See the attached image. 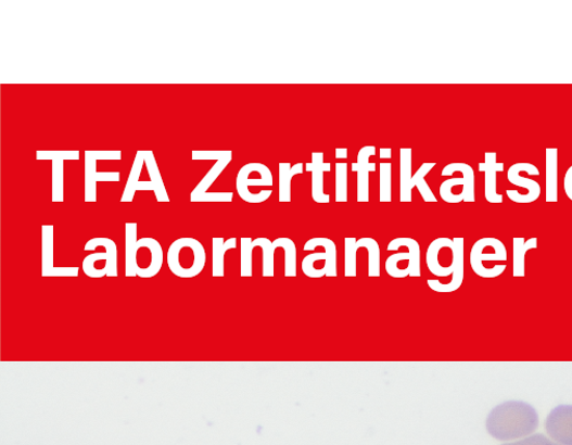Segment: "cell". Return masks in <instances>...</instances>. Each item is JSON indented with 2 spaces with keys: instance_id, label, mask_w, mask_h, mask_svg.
Wrapping results in <instances>:
<instances>
[{
  "instance_id": "obj_9",
  "label": "cell",
  "mask_w": 572,
  "mask_h": 445,
  "mask_svg": "<svg viewBox=\"0 0 572 445\" xmlns=\"http://www.w3.org/2000/svg\"><path fill=\"white\" fill-rule=\"evenodd\" d=\"M401 247L408 249L407 253H398L390 256L386 260V271L393 278H402L403 262L410 264V276H421V251L419 243L414 239L399 238L389 244L387 251H397Z\"/></svg>"
},
{
  "instance_id": "obj_14",
  "label": "cell",
  "mask_w": 572,
  "mask_h": 445,
  "mask_svg": "<svg viewBox=\"0 0 572 445\" xmlns=\"http://www.w3.org/2000/svg\"><path fill=\"white\" fill-rule=\"evenodd\" d=\"M546 429L560 445H572V405H559L547 417Z\"/></svg>"
},
{
  "instance_id": "obj_5",
  "label": "cell",
  "mask_w": 572,
  "mask_h": 445,
  "mask_svg": "<svg viewBox=\"0 0 572 445\" xmlns=\"http://www.w3.org/2000/svg\"><path fill=\"white\" fill-rule=\"evenodd\" d=\"M323 247L325 253H315L303 259V271L309 278L338 277V250L332 240L317 238L308 241L305 251Z\"/></svg>"
},
{
  "instance_id": "obj_26",
  "label": "cell",
  "mask_w": 572,
  "mask_h": 445,
  "mask_svg": "<svg viewBox=\"0 0 572 445\" xmlns=\"http://www.w3.org/2000/svg\"><path fill=\"white\" fill-rule=\"evenodd\" d=\"M359 249L357 239H345V277H357V253Z\"/></svg>"
},
{
  "instance_id": "obj_22",
  "label": "cell",
  "mask_w": 572,
  "mask_h": 445,
  "mask_svg": "<svg viewBox=\"0 0 572 445\" xmlns=\"http://www.w3.org/2000/svg\"><path fill=\"white\" fill-rule=\"evenodd\" d=\"M237 247V239L227 242L223 238L213 239V277L225 276V255L229 250Z\"/></svg>"
},
{
  "instance_id": "obj_29",
  "label": "cell",
  "mask_w": 572,
  "mask_h": 445,
  "mask_svg": "<svg viewBox=\"0 0 572 445\" xmlns=\"http://www.w3.org/2000/svg\"><path fill=\"white\" fill-rule=\"evenodd\" d=\"M279 247L285 252V277L296 276V249L292 240L281 238L277 240Z\"/></svg>"
},
{
  "instance_id": "obj_2",
  "label": "cell",
  "mask_w": 572,
  "mask_h": 445,
  "mask_svg": "<svg viewBox=\"0 0 572 445\" xmlns=\"http://www.w3.org/2000/svg\"><path fill=\"white\" fill-rule=\"evenodd\" d=\"M138 224H126V277L152 278L163 265L160 243L151 238L138 240Z\"/></svg>"
},
{
  "instance_id": "obj_31",
  "label": "cell",
  "mask_w": 572,
  "mask_h": 445,
  "mask_svg": "<svg viewBox=\"0 0 572 445\" xmlns=\"http://www.w3.org/2000/svg\"><path fill=\"white\" fill-rule=\"evenodd\" d=\"M503 445H558V444L549 440L546 435L534 434L521 441H517L513 443H506Z\"/></svg>"
},
{
  "instance_id": "obj_20",
  "label": "cell",
  "mask_w": 572,
  "mask_h": 445,
  "mask_svg": "<svg viewBox=\"0 0 572 445\" xmlns=\"http://www.w3.org/2000/svg\"><path fill=\"white\" fill-rule=\"evenodd\" d=\"M546 201L558 202V149H546Z\"/></svg>"
},
{
  "instance_id": "obj_10",
  "label": "cell",
  "mask_w": 572,
  "mask_h": 445,
  "mask_svg": "<svg viewBox=\"0 0 572 445\" xmlns=\"http://www.w3.org/2000/svg\"><path fill=\"white\" fill-rule=\"evenodd\" d=\"M274 174L269 168L259 163L244 165L238 173L236 189L239 196L252 203V188H274Z\"/></svg>"
},
{
  "instance_id": "obj_23",
  "label": "cell",
  "mask_w": 572,
  "mask_h": 445,
  "mask_svg": "<svg viewBox=\"0 0 572 445\" xmlns=\"http://www.w3.org/2000/svg\"><path fill=\"white\" fill-rule=\"evenodd\" d=\"M537 247V239L525 242L523 238L513 239V276L524 277L525 275V254L527 251Z\"/></svg>"
},
{
  "instance_id": "obj_16",
  "label": "cell",
  "mask_w": 572,
  "mask_h": 445,
  "mask_svg": "<svg viewBox=\"0 0 572 445\" xmlns=\"http://www.w3.org/2000/svg\"><path fill=\"white\" fill-rule=\"evenodd\" d=\"M484 158L479 170L485 174V199L488 203H503L504 196L497 193V173L505 170V164L497 163L496 152H485Z\"/></svg>"
},
{
  "instance_id": "obj_30",
  "label": "cell",
  "mask_w": 572,
  "mask_h": 445,
  "mask_svg": "<svg viewBox=\"0 0 572 445\" xmlns=\"http://www.w3.org/2000/svg\"><path fill=\"white\" fill-rule=\"evenodd\" d=\"M336 202H347V164L338 163L336 168Z\"/></svg>"
},
{
  "instance_id": "obj_13",
  "label": "cell",
  "mask_w": 572,
  "mask_h": 445,
  "mask_svg": "<svg viewBox=\"0 0 572 445\" xmlns=\"http://www.w3.org/2000/svg\"><path fill=\"white\" fill-rule=\"evenodd\" d=\"M37 161L52 162V202H64V164L79 161V151H38Z\"/></svg>"
},
{
  "instance_id": "obj_27",
  "label": "cell",
  "mask_w": 572,
  "mask_h": 445,
  "mask_svg": "<svg viewBox=\"0 0 572 445\" xmlns=\"http://www.w3.org/2000/svg\"><path fill=\"white\" fill-rule=\"evenodd\" d=\"M380 173V202H392V164L381 163Z\"/></svg>"
},
{
  "instance_id": "obj_7",
  "label": "cell",
  "mask_w": 572,
  "mask_h": 445,
  "mask_svg": "<svg viewBox=\"0 0 572 445\" xmlns=\"http://www.w3.org/2000/svg\"><path fill=\"white\" fill-rule=\"evenodd\" d=\"M506 260V247L504 243L497 239H482L474 244L471 251L472 269L482 278H496L497 276L490 264H494L497 268H506V265H495L497 262Z\"/></svg>"
},
{
  "instance_id": "obj_8",
  "label": "cell",
  "mask_w": 572,
  "mask_h": 445,
  "mask_svg": "<svg viewBox=\"0 0 572 445\" xmlns=\"http://www.w3.org/2000/svg\"><path fill=\"white\" fill-rule=\"evenodd\" d=\"M85 201L97 202V185L99 181H119L120 174L97 171L98 161H122V151H91L85 153Z\"/></svg>"
},
{
  "instance_id": "obj_3",
  "label": "cell",
  "mask_w": 572,
  "mask_h": 445,
  "mask_svg": "<svg viewBox=\"0 0 572 445\" xmlns=\"http://www.w3.org/2000/svg\"><path fill=\"white\" fill-rule=\"evenodd\" d=\"M206 252L202 243L192 238L174 242L168 251V266L179 278H194L205 268Z\"/></svg>"
},
{
  "instance_id": "obj_6",
  "label": "cell",
  "mask_w": 572,
  "mask_h": 445,
  "mask_svg": "<svg viewBox=\"0 0 572 445\" xmlns=\"http://www.w3.org/2000/svg\"><path fill=\"white\" fill-rule=\"evenodd\" d=\"M104 247V253L89 255L84 260V271L90 278L117 277L118 252L116 243L111 239L98 238L89 241L86 251Z\"/></svg>"
},
{
  "instance_id": "obj_25",
  "label": "cell",
  "mask_w": 572,
  "mask_h": 445,
  "mask_svg": "<svg viewBox=\"0 0 572 445\" xmlns=\"http://www.w3.org/2000/svg\"><path fill=\"white\" fill-rule=\"evenodd\" d=\"M360 249L365 247L369 253V277H380V247L378 243L370 239L364 238L358 241Z\"/></svg>"
},
{
  "instance_id": "obj_21",
  "label": "cell",
  "mask_w": 572,
  "mask_h": 445,
  "mask_svg": "<svg viewBox=\"0 0 572 445\" xmlns=\"http://www.w3.org/2000/svg\"><path fill=\"white\" fill-rule=\"evenodd\" d=\"M303 173L304 164L291 166V164L282 163L279 165V201L281 203L291 202L292 178Z\"/></svg>"
},
{
  "instance_id": "obj_12",
  "label": "cell",
  "mask_w": 572,
  "mask_h": 445,
  "mask_svg": "<svg viewBox=\"0 0 572 445\" xmlns=\"http://www.w3.org/2000/svg\"><path fill=\"white\" fill-rule=\"evenodd\" d=\"M539 176V170L532 164L521 163L512 165L508 170V180L512 186L526 189L529 193L523 195L517 191H507V196L514 203H533L541 195V187L537 181L522 177L520 173Z\"/></svg>"
},
{
  "instance_id": "obj_28",
  "label": "cell",
  "mask_w": 572,
  "mask_h": 445,
  "mask_svg": "<svg viewBox=\"0 0 572 445\" xmlns=\"http://www.w3.org/2000/svg\"><path fill=\"white\" fill-rule=\"evenodd\" d=\"M254 241L250 238L241 239V276H253V252L255 250Z\"/></svg>"
},
{
  "instance_id": "obj_32",
  "label": "cell",
  "mask_w": 572,
  "mask_h": 445,
  "mask_svg": "<svg viewBox=\"0 0 572 445\" xmlns=\"http://www.w3.org/2000/svg\"><path fill=\"white\" fill-rule=\"evenodd\" d=\"M563 188L567 196L572 201V166L565 173Z\"/></svg>"
},
{
  "instance_id": "obj_1",
  "label": "cell",
  "mask_w": 572,
  "mask_h": 445,
  "mask_svg": "<svg viewBox=\"0 0 572 445\" xmlns=\"http://www.w3.org/2000/svg\"><path fill=\"white\" fill-rule=\"evenodd\" d=\"M485 425L488 434L499 441L522 438L538 428V414L529 403L510 400L490 411Z\"/></svg>"
},
{
  "instance_id": "obj_19",
  "label": "cell",
  "mask_w": 572,
  "mask_h": 445,
  "mask_svg": "<svg viewBox=\"0 0 572 445\" xmlns=\"http://www.w3.org/2000/svg\"><path fill=\"white\" fill-rule=\"evenodd\" d=\"M434 163H427L421 165V167L418 169L415 176H412L411 180L408 181V186L406 190L401 193V202H412V191L415 188H418L421 196L423 198L424 202H438L437 198L433 194L429 186L427 185L425 177L435 167Z\"/></svg>"
},
{
  "instance_id": "obj_34",
  "label": "cell",
  "mask_w": 572,
  "mask_h": 445,
  "mask_svg": "<svg viewBox=\"0 0 572 445\" xmlns=\"http://www.w3.org/2000/svg\"><path fill=\"white\" fill-rule=\"evenodd\" d=\"M347 149L345 148H340V149H336V160H346L347 158Z\"/></svg>"
},
{
  "instance_id": "obj_33",
  "label": "cell",
  "mask_w": 572,
  "mask_h": 445,
  "mask_svg": "<svg viewBox=\"0 0 572 445\" xmlns=\"http://www.w3.org/2000/svg\"><path fill=\"white\" fill-rule=\"evenodd\" d=\"M392 149L391 148H387V149H380L379 153H380V160H389L391 161L392 160Z\"/></svg>"
},
{
  "instance_id": "obj_17",
  "label": "cell",
  "mask_w": 572,
  "mask_h": 445,
  "mask_svg": "<svg viewBox=\"0 0 572 445\" xmlns=\"http://www.w3.org/2000/svg\"><path fill=\"white\" fill-rule=\"evenodd\" d=\"M42 276L43 277H77L78 268L53 267V226H42Z\"/></svg>"
},
{
  "instance_id": "obj_24",
  "label": "cell",
  "mask_w": 572,
  "mask_h": 445,
  "mask_svg": "<svg viewBox=\"0 0 572 445\" xmlns=\"http://www.w3.org/2000/svg\"><path fill=\"white\" fill-rule=\"evenodd\" d=\"M254 245L263 250V276L275 277V253L280 249L277 240L270 242L268 239L259 238L254 241Z\"/></svg>"
},
{
  "instance_id": "obj_4",
  "label": "cell",
  "mask_w": 572,
  "mask_h": 445,
  "mask_svg": "<svg viewBox=\"0 0 572 445\" xmlns=\"http://www.w3.org/2000/svg\"><path fill=\"white\" fill-rule=\"evenodd\" d=\"M233 158L232 151H193V161H216L215 165L206 174V176L199 182V186L190 194L192 202H232V192H213L208 193V189L213 182L220 177L225 169L230 165Z\"/></svg>"
},
{
  "instance_id": "obj_15",
  "label": "cell",
  "mask_w": 572,
  "mask_h": 445,
  "mask_svg": "<svg viewBox=\"0 0 572 445\" xmlns=\"http://www.w3.org/2000/svg\"><path fill=\"white\" fill-rule=\"evenodd\" d=\"M376 154L374 147H365L358 153L357 163L352 164V171L357 173V201L369 202V173L377 170L374 163H370Z\"/></svg>"
},
{
  "instance_id": "obj_11",
  "label": "cell",
  "mask_w": 572,
  "mask_h": 445,
  "mask_svg": "<svg viewBox=\"0 0 572 445\" xmlns=\"http://www.w3.org/2000/svg\"><path fill=\"white\" fill-rule=\"evenodd\" d=\"M455 173H460L462 177L452 178L443 182L440 189L442 199L446 202L455 189L461 188L465 202H475V175L473 168L468 164H450L443 169L442 176H452Z\"/></svg>"
},
{
  "instance_id": "obj_18",
  "label": "cell",
  "mask_w": 572,
  "mask_h": 445,
  "mask_svg": "<svg viewBox=\"0 0 572 445\" xmlns=\"http://www.w3.org/2000/svg\"><path fill=\"white\" fill-rule=\"evenodd\" d=\"M330 163H323V153L314 152L306 170L312 173V195L316 203H330L331 195L323 193V173L331 171Z\"/></svg>"
}]
</instances>
